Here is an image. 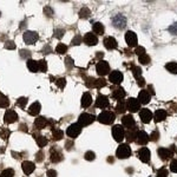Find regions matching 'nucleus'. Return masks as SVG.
<instances>
[{"mask_svg": "<svg viewBox=\"0 0 177 177\" xmlns=\"http://www.w3.org/2000/svg\"><path fill=\"white\" fill-rule=\"evenodd\" d=\"M13 176H14V170L13 169H5L1 172V175H0V177H13Z\"/></svg>", "mask_w": 177, "mask_h": 177, "instance_id": "nucleus-39", "label": "nucleus"}, {"mask_svg": "<svg viewBox=\"0 0 177 177\" xmlns=\"http://www.w3.org/2000/svg\"><path fill=\"white\" fill-rule=\"evenodd\" d=\"M82 43V37L80 36H76L75 38H73V40H72V44L73 45H79Z\"/></svg>", "mask_w": 177, "mask_h": 177, "instance_id": "nucleus-59", "label": "nucleus"}, {"mask_svg": "<svg viewBox=\"0 0 177 177\" xmlns=\"http://www.w3.org/2000/svg\"><path fill=\"white\" fill-rule=\"evenodd\" d=\"M169 32L170 33H172V34H177V23H174L171 26H169Z\"/></svg>", "mask_w": 177, "mask_h": 177, "instance_id": "nucleus-51", "label": "nucleus"}, {"mask_svg": "<svg viewBox=\"0 0 177 177\" xmlns=\"http://www.w3.org/2000/svg\"><path fill=\"white\" fill-rule=\"evenodd\" d=\"M125 41L128 43V45L130 47H135L138 43V39H137V36L136 33L132 31H128L125 33Z\"/></svg>", "mask_w": 177, "mask_h": 177, "instance_id": "nucleus-9", "label": "nucleus"}, {"mask_svg": "<svg viewBox=\"0 0 177 177\" xmlns=\"http://www.w3.org/2000/svg\"><path fill=\"white\" fill-rule=\"evenodd\" d=\"M92 29H93V32L97 33V34H104V31H105L103 24H100V23H93Z\"/></svg>", "mask_w": 177, "mask_h": 177, "instance_id": "nucleus-28", "label": "nucleus"}, {"mask_svg": "<svg viewBox=\"0 0 177 177\" xmlns=\"http://www.w3.org/2000/svg\"><path fill=\"white\" fill-rule=\"evenodd\" d=\"M170 170H171L172 172H176L177 174V160H174V161L171 162V164H170Z\"/></svg>", "mask_w": 177, "mask_h": 177, "instance_id": "nucleus-52", "label": "nucleus"}, {"mask_svg": "<svg viewBox=\"0 0 177 177\" xmlns=\"http://www.w3.org/2000/svg\"><path fill=\"white\" fill-rule=\"evenodd\" d=\"M40 109H41L40 103H39V102H34L31 106L29 108V114L32 116H37L39 112H40Z\"/></svg>", "mask_w": 177, "mask_h": 177, "instance_id": "nucleus-25", "label": "nucleus"}, {"mask_svg": "<svg viewBox=\"0 0 177 177\" xmlns=\"http://www.w3.org/2000/svg\"><path fill=\"white\" fill-rule=\"evenodd\" d=\"M27 67L31 72H38V62H36L33 59H29L27 60Z\"/></svg>", "mask_w": 177, "mask_h": 177, "instance_id": "nucleus-29", "label": "nucleus"}, {"mask_svg": "<svg viewBox=\"0 0 177 177\" xmlns=\"http://www.w3.org/2000/svg\"><path fill=\"white\" fill-rule=\"evenodd\" d=\"M21 167H23L24 172H25L26 175H30V174H32V172L34 171V168H36V165H34L32 162H29V161L24 162Z\"/></svg>", "mask_w": 177, "mask_h": 177, "instance_id": "nucleus-22", "label": "nucleus"}, {"mask_svg": "<svg viewBox=\"0 0 177 177\" xmlns=\"http://www.w3.org/2000/svg\"><path fill=\"white\" fill-rule=\"evenodd\" d=\"M140 108V103L138 102L137 98H129L126 102V109L130 111V112H137Z\"/></svg>", "mask_w": 177, "mask_h": 177, "instance_id": "nucleus-8", "label": "nucleus"}, {"mask_svg": "<svg viewBox=\"0 0 177 177\" xmlns=\"http://www.w3.org/2000/svg\"><path fill=\"white\" fill-rule=\"evenodd\" d=\"M65 64L67 65L69 69H71V67L73 66V60H72V58H71V57H66V59H65Z\"/></svg>", "mask_w": 177, "mask_h": 177, "instance_id": "nucleus-58", "label": "nucleus"}, {"mask_svg": "<svg viewBox=\"0 0 177 177\" xmlns=\"http://www.w3.org/2000/svg\"><path fill=\"white\" fill-rule=\"evenodd\" d=\"M10 135H11V131L8 130V129H2V130L0 131V137L4 139H7L10 137Z\"/></svg>", "mask_w": 177, "mask_h": 177, "instance_id": "nucleus-45", "label": "nucleus"}, {"mask_svg": "<svg viewBox=\"0 0 177 177\" xmlns=\"http://www.w3.org/2000/svg\"><path fill=\"white\" fill-rule=\"evenodd\" d=\"M62 160L63 157L60 152H52V155H51V161L53 162V163H58V162H60Z\"/></svg>", "mask_w": 177, "mask_h": 177, "instance_id": "nucleus-38", "label": "nucleus"}, {"mask_svg": "<svg viewBox=\"0 0 177 177\" xmlns=\"http://www.w3.org/2000/svg\"><path fill=\"white\" fill-rule=\"evenodd\" d=\"M112 90H114L112 91V97L118 102H121L125 97V91H124L123 87H117V89H112Z\"/></svg>", "mask_w": 177, "mask_h": 177, "instance_id": "nucleus-21", "label": "nucleus"}, {"mask_svg": "<svg viewBox=\"0 0 177 177\" xmlns=\"http://www.w3.org/2000/svg\"><path fill=\"white\" fill-rule=\"evenodd\" d=\"M131 71H132L133 76L136 78H139L140 77V75H142V70H140V67H138V66H132Z\"/></svg>", "mask_w": 177, "mask_h": 177, "instance_id": "nucleus-43", "label": "nucleus"}, {"mask_svg": "<svg viewBox=\"0 0 177 177\" xmlns=\"http://www.w3.org/2000/svg\"><path fill=\"white\" fill-rule=\"evenodd\" d=\"M0 16H1V13H0Z\"/></svg>", "mask_w": 177, "mask_h": 177, "instance_id": "nucleus-64", "label": "nucleus"}, {"mask_svg": "<svg viewBox=\"0 0 177 177\" xmlns=\"http://www.w3.org/2000/svg\"><path fill=\"white\" fill-rule=\"evenodd\" d=\"M20 56H21V58H26V59L29 60L31 53H30V51H27V50H21V51H20Z\"/></svg>", "mask_w": 177, "mask_h": 177, "instance_id": "nucleus-50", "label": "nucleus"}, {"mask_svg": "<svg viewBox=\"0 0 177 177\" xmlns=\"http://www.w3.org/2000/svg\"><path fill=\"white\" fill-rule=\"evenodd\" d=\"M157 152H158V156L161 157V160H163V161H168L174 155V151L171 149H167V148H160L157 150Z\"/></svg>", "mask_w": 177, "mask_h": 177, "instance_id": "nucleus-12", "label": "nucleus"}, {"mask_svg": "<svg viewBox=\"0 0 177 177\" xmlns=\"http://www.w3.org/2000/svg\"><path fill=\"white\" fill-rule=\"evenodd\" d=\"M150 100V94L146 90H142L140 92L138 93V102L142 103V104H148Z\"/></svg>", "mask_w": 177, "mask_h": 177, "instance_id": "nucleus-23", "label": "nucleus"}, {"mask_svg": "<svg viewBox=\"0 0 177 177\" xmlns=\"http://www.w3.org/2000/svg\"><path fill=\"white\" fill-rule=\"evenodd\" d=\"M92 103V97L89 92H85L82 97V106L83 108H89Z\"/></svg>", "mask_w": 177, "mask_h": 177, "instance_id": "nucleus-24", "label": "nucleus"}, {"mask_svg": "<svg viewBox=\"0 0 177 177\" xmlns=\"http://www.w3.org/2000/svg\"><path fill=\"white\" fill-rule=\"evenodd\" d=\"M64 136V132H63L60 129H56L53 130V139L54 140H60Z\"/></svg>", "mask_w": 177, "mask_h": 177, "instance_id": "nucleus-35", "label": "nucleus"}, {"mask_svg": "<svg viewBox=\"0 0 177 177\" xmlns=\"http://www.w3.org/2000/svg\"><path fill=\"white\" fill-rule=\"evenodd\" d=\"M154 115L151 114V111L149 109H142V111H139V118L143 123L148 124L151 119H152Z\"/></svg>", "mask_w": 177, "mask_h": 177, "instance_id": "nucleus-13", "label": "nucleus"}, {"mask_svg": "<svg viewBox=\"0 0 177 177\" xmlns=\"http://www.w3.org/2000/svg\"><path fill=\"white\" fill-rule=\"evenodd\" d=\"M17 103H18V105H19L20 108L24 109L25 106H26V103H27V98H25V97H20V98H18Z\"/></svg>", "mask_w": 177, "mask_h": 177, "instance_id": "nucleus-46", "label": "nucleus"}, {"mask_svg": "<svg viewBox=\"0 0 177 177\" xmlns=\"http://www.w3.org/2000/svg\"><path fill=\"white\" fill-rule=\"evenodd\" d=\"M138 157L142 162L148 163V162L150 161V151H149V149L145 148V146L140 148L138 150Z\"/></svg>", "mask_w": 177, "mask_h": 177, "instance_id": "nucleus-16", "label": "nucleus"}, {"mask_svg": "<svg viewBox=\"0 0 177 177\" xmlns=\"http://www.w3.org/2000/svg\"><path fill=\"white\" fill-rule=\"evenodd\" d=\"M97 73L99 75V76H105V75H108L109 71H110V66H109V64L105 60H100L98 64H97Z\"/></svg>", "mask_w": 177, "mask_h": 177, "instance_id": "nucleus-11", "label": "nucleus"}, {"mask_svg": "<svg viewBox=\"0 0 177 177\" xmlns=\"http://www.w3.org/2000/svg\"><path fill=\"white\" fill-rule=\"evenodd\" d=\"M10 105V100L4 94V93L0 92V108H7Z\"/></svg>", "mask_w": 177, "mask_h": 177, "instance_id": "nucleus-31", "label": "nucleus"}, {"mask_svg": "<svg viewBox=\"0 0 177 177\" xmlns=\"http://www.w3.org/2000/svg\"><path fill=\"white\" fill-rule=\"evenodd\" d=\"M136 54H138V57H140V56H143V54H145V48L142 46H138L137 48H136Z\"/></svg>", "mask_w": 177, "mask_h": 177, "instance_id": "nucleus-53", "label": "nucleus"}, {"mask_svg": "<svg viewBox=\"0 0 177 177\" xmlns=\"http://www.w3.org/2000/svg\"><path fill=\"white\" fill-rule=\"evenodd\" d=\"M80 132H82V126H80L78 123L71 124L69 128H67V130H66L67 136L71 137V138H76V137H78V136L80 135Z\"/></svg>", "mask_w": 177, "mask_h": 177, "instance_id": "nucleus-4", "label": "nucleus"}, {"mask_svg": "<svg viewBox=\"0 0 177 177\" xmlns=\"http://www.w3.org/2000/svg\"><path fill=\"white\" fill-rule=\"evenodd\" d=\"M47 124V121L45 117H37L36 118V121H34V125H36V128L37 129H44L45 126H46Z\"/></svg>", "mask_w": 177, "mask_h": 177, "instance_id": "nucleus-26", "label": "nucleus"}, {"mask_svg": "<svg viewBox=\"0 0 177 177\" xmlns=\"http://www.w3.org/2000/svg\"><path fill=\"white\" fill-rule=\"evenodd\" d=\"M148 89H149V91L151 92V94H155V91H154V86L152 85H149L148 86Z\"/></svg>", "mask_w": 177, "mask_h": 177, "instance_id": "nucleus-63", "label": "nucleus"}, {"mask_svg": "<svg viewBox=\"0 0 177 177\" xmlns=\"http://www.w3.org/2000/svg\"><path fill=\"white\" fill-rule=\"evenodd\" d=\"M94 121V116L90 115V114H82L78 118V124L80 126H87Z\"/></svg>", "mask_w": 177, "mask_h": 177, "instance_id": "nucleus-7", "label": "nucleus"}, {"mask_svg": "<svg viewBox=\"0 0 177 177\" xmlns=\"http://www.w3.org/2000/svg\"><path fill=\"white\" fill-rule=\"evenodd\" d=\"M136 135H137V132H135V131H131V129H129L128 133L125 135V138H126V140H128V142L136 140Z\"/></svg>", "mask_w": 177, "mask_h": 177, "instance_id": "nucleus-34", "label": "nucleus"}, {"mask_svg": "<svg viewBox=\"0 0 177 177\" xmlns=\"http://www.w3.org/2000/svg\"><path fill=\"white\" fill-rule=\"evenodd\" d=\"M137 84H138V86H140V87H143L144 85H145V80H144V78H137Z\"/></svg>", "mask_w": 177, "mask_h": 177, "instance_id": "nucleus-60", "label": "nucleus"}, {"mask_svg": "<svg viewBox=\"0 0 177 177\" xmlns=\"http://www.w3.org/2000/svg\"><path fill=\"white\" fill-rule=\"evenodd\" d=\"M23 38H24V41H25L27 45H33V44L38 40L39 36L38 33L34 31H26L24 33Z\"/></svg>", "mask_w": 177, "mask_h": 177, "instance_id": "nucleus-5", "label": "nucleus"}, {"mask_svg": "<svg viewBox=\"0 0 177 177\" xmlns=\"http://www.w3.org/2000/svg\"><path fill=\"white\" fill-rule=\"evenodd\" d=\"M154 118L156 122H162V121H164V119L167 118V112H165L164 110H157V111L155 112Z\"/></svg>", "mask_w": 177, "mask_h": 177, "instance_id": "nucleus-27", "label": "nucleus"}, {"mask_svg": "<svg viewBox=\"0 0 177 177\" xmlns=\"http://www.w3.org/2000/svg\"><path fill=\"white\" fill-rule=\"evenodd\" d=\"M36 137V140H37V143H38V145L40 148H44V146L47 144V138L46 137H44V136H41V135H39V136H34Z\"/></svg>", "mask_w": 177, "mask_h": 177, "instance_id": "nucleus-33", "label": "nucleus"}, {"mask_svg": "<svg viewBox=\"0 0 177 177\" xmlns=\"http://www.w3.org/2000/svg\"><path fill=\"white\" fill-rule=\"evenodd\" d=\"M138 60L142 65H146V64H149V62H150V57H149L148 54H143V56L139 57Z\"/></svg>", "mask_w": 177, "mask_h": 177, "instance_id": "nucleus-40", "label": "nucleus"}, {"mask_svg": "<svg viewBox=\"0 0 177 177\" xmlns=\"http://www.w3.org/2000/svg\"><path fill=\"white\" fill-rule=\"evenodd\" d=\"M96 106L99 109H105L109 106V99L104 94H99L96 99Z\"/></svg>", "mask_w": 177, "mask_h": 177, "instance_id": "nucleus-18", "label": "nucleus"}, {"mask_svg": "<svg viewBox=\"0 0 177 177\" xmlns=\"http://www.w3.org/2000/svg\"><path fill=\"white\" fill-rule=\"evenodd\" d=\"M44 12H45V14L48 17H52L53 16V10L50 7V6H46V7L44 8Z\"/></svg>", "mask_w": 177, "mask_h": 177, "instance_id": "nucleus-56", "label": "nucleus"}, {"mask_svg": "<svg viewBox=\"0 0 177 177\" xmlns=\"http://www.w3.org/2000/svg\"><path fill=\"white\" fill-rule=\"evenodd\" d=\"M63 36H64V30H56L54 31V37L58 39L63 38Z\"/></svg>", "mask_w": 177, "mask_h": 177, "instance_id": "nucleus-57", "label": "nucleus"}, {"mask_svg": "<svg viewBox=\"0 0 177 177\" xmlns=\"http://www.w3.org/2000/svg\"><path fill=\"white\" fill-rule=\"evenodd\" d=\"M158 137H160V133H158V131H154V132L150 135L149 139H151L152 142H156V140H158Z\"/></svg>", "mask_w": 177, "mask_h": 177, "instance_id": "nucleus-49", "label": "nucleus"}, {"mask_svg": "<svg viewBox=\"0 0 177 177\" xmlns=\"http://www.w3.org/2000/svg\"><path fill=\"white\" fill-rule=\"evenodd\" d=\"M4 118H5L4 121H5V123L6 124H12V123H14V122H17L18 115L16 114V111H13V110H7Z\"/></svg>", "mask_w": 177, "mask_h": 177, "instance_id": "nucleus-15", "label": "nucleus"}, {"mask_svg": "<svg viewBox=\"0 0 177 177\" xmlns=\"http://www.w3.org/2000/svg\"><path fill=\"white\" fill-rule=\"evenodd\" d=\"M112 24H114L115 27L122 30V29H124V27L126 26V18H125L123 14H116V16L112 18Z\"/></svg>", "mask_w": 177, "mask_h": 177, "instance_id": "nucleus-6", "label": "nucleus"}, {"mask_svg": "<svg viewBox=\"0 0 177 177\" xmlns=\"http://www.w3.org/2000/svg\"><path fill=\"white\" fill-rule=\"evenodd\" d=\"M5 47L7 48V50H14L16 48V44L13 43V41H6V44H5Z\"/></svg>", "mask_w": 177, "mask_h": 177, "instance_id": "nucleus-54", "label": "nucleus"}, {"mask_svg": "<svg viewBox=\"0 0 177 177\" xmlns=\"http://www.w3.org/2000/svg\"><path fill=\"white\" fill-rule=\"evenodd\" d=\"M56 83H57V85H58L60 89H63V87L65 86V84H66V80H65L64 78H59V79H57Z\"/></svg>", "mask_w": 177, "mask_h": 177, "instance_id": "nucleus-55", "label": "nucleus"}, {"mask_svg": "<svg viewBox=\"0 0 177 177\" xmlns=\"http://www.w3.org/2000/svg\"><path fill=\"white\" fill-rule=\"evenodd\" d=\"M122 124H123L125 128H128V129H131V128L135 125V119H133L132 115L124 116L123 118H122Z\"/></svg>", "mask_w": 177, "mask_h": 177, "instance_id": "nucleus-20", "label": "nucleus"}, {"mask_svg": "<svg viewBox=\"0 0 177 177\" xmlns=\"http://www.w3.org/2000/svg\"><path fill=\"white\" fill-rule=\"evenodd\" d=\"M38 70L40 72H46L47 71V63L44 59H41V60L38 62Z\"/></svg>", "mask_w": 177, "mask_h": 177, "instance_id": "nucleus-36", "label": "nucleus"}, {"mask_svg": "<svg viewBox=\"0 0 177 177\" xmlns=\"http://www.w3.org/2000/svg\"><path fill=\"white\" fill-rule=\"evenodd\" d=\"M94 83H96V79L94 78H87V80H85V85L87 87H94Z\"/></svg>", "mask_w": 177, "mask_h": 177, "instance_id": "nucleus-48", "label": "nucleus"}, {"mask_svg": "<svg viewBox=\"0 0 177 177\" xmlns=\"http://www.w3.org/2000/svg\"><path fill=\"white\" fill-rule=\"evenodd\" d=\"M83 41L86 45H89V46H93V45H97L98 39H97V37L93 33H86L84 36V38H83Z\"/></svg>", "mask_w": 177, "mask_h": 177, "instance_id": "nucleus-17", "label": "nucleus"}, {"mask_svg": "<svg viewBox=\"0 0 177 177\" xmlns=\"http://www.w3.org/2000/svg\"><path fill=\"white\" fill-rule=\"evenodd\" d=\"M84 158L86 161H93V160L96 158V155H94L93 151H87V152H85Z\"/></svg>", "mask_w": 177, "mask_h": 177, "instance_id": "nucleus-44", "label": "nucleus"}, {"mask_svg": "<svg viewBox=\"0 0 177 177\" xmlns=\"http://www.w3.org/2000/svg\"><path fill=\"white\" fill-rule=\"evenodd\" d=\"M66 51H67V46H66L65 44H59L58 46L56 47V52L59 53V54L66 53Z\"/></svg>", "mask_w": 177, "mask_h": 177, "instance_id": "nucleus-37", "label": "nucleus"}, {"mask_svg": "<svg viewBox=\"0 0 177 177\" xmlns=\"http://www.w3.org/2000/svg\"><path fill=\"white\" fill-rule=\"evenodd\" d=\"M43 152H39V154H37V161L38 162H41L43 161V158H44V157H43Z\"/></svg>", "mask_w": 177, "mask_h": 177, "instance_id": "nucleus-62", "label": "nucleus"}, {"mask_svg": "<svg viewBox=\"0 0 177 177\" xmlns=\"http://www.w3.org/2000/svg\"><path fill=\"white\" fill-rule=\"evenodd\" d=\"M165 69L168 70L169 72L171 73H177V63H174V62H170L168 64H165Z\"/></svg>", "mask_w": 177, "mask_h": 177, "instance_id": "nucleus-32", "label": "nucleus"}, {"mask_svg": "<svg viewBox=\"0 0 177 177\" xmlns=\"http://www.w3.org/2000/svg\"><path fill=\"white\" fill-rule=\"evenodd\" d=\"M116 156L121 160H125V158H129L131 156V149L128 144H121L117 149V152Z\"/></svg>", "mask_w": 177, "mask_h": 177, "instance_id": "nucleus-1", "label": "nucleus"}, {"mask_svg": "<svg viewBox=\"0 0 177 177\" xmlns=\"http://www.w3.org/2000/svg\"><path fill=\"white\" fill-rule=\"evenodd\" d=\"M105 85H106V80H105V79H103V78L96 79L94 87H97V89H100V87H103V86H105Z\"/></svg>", "mask_w": 177, "mask_h": 177, "instance_id": "nucleus-41", "label": "nucleus"}, {"mask_svg": "<svg viewBox=\"0 0 177 177\" xmlns=\"http://www.w3.org/2000/svg\"><path fill=\"white\" fill-rule=\"evenodd\" d=\"M112 137L115 138L116 142H122L125 138V132H124L123 126L114 125V128H112Z\"/></svg>", "mask_w": 177, "mask_h": 177, "instance_id": "nucleus-3", "label": "nucleus"}, {"mask_svg": "<svg viewBox=\"0 0 177 177\" xmlns=\"http://www.w3.org/2000/svg\"><path fill=\"white\" fill-rule=\"evenodd\" d=\"M47 177H57L56 170H47Z\"/></svg>", "mask_w": 177, "mask_h": 177, "instance_id": "nucleus-61", "label": "nucleus"}, {"mask_svg": "<svg viewBox=\"0 0 177 177\" xmlns=\"http://www.w3.org/2000/svg\"><path fill=\"white\" fill-rule=\"evenodd\" d=\"M169 175V172H168V170L164 169V168H162L157 171V177H168Z\"/></svg>", "mask_w": 177, "mask_h": 177, "instance_id": "nucleus-47", "label": "nucleus"}, {"mask_svg": "<svg viewBox=\"0 0 177 177\" xmlns=\"http://www.w3.org/2000/svg\"><path fill=\"white\" fill-rule=\"evenodd\" d=\"M117 112L118 114H124V111L126 110V106H125V104L123 103V100H121V102H118V105H117Z\"/></svg>", "mask_w": 177, "mask_h": 177, "instance_id": "nucleus-42", "label": "nucleus"}, {"mask_svg": "<svg viewBox=\"0 0 177 177\" xmlns=\"http://www.w3.org/2000/svg\"><path fill=\"white\" fill-rule=\"evenodd\" d=\"M136 142L138 143L139 145H145L146 143L149 142V136H148V133L145 131H137Z\"/></svg>", "mask_w": 177, "mask_h": 177, "instance_id": "nucleus-14", "label": "nucleus"}, {"mask_svg": "<svg viewBox=\"0 0 177 177\" xmlns=\"http://www.w3.org/2000/svg\"><path fill=\"white\" fill-rule=\"evenodd\" d=\"M109 80H110L112 84H116V85L121 84V83L123 82V73H122L121 71H114V72L110 73Z\"/></svg>", "mask_w": 177, "mask_h": 177, "instance_id": "nucleus-10", "label": "nucleus"}, {"mask_svg": "<svg viewBox=\"0 0 177 177\" xmlns=\"http://www.w3.org/2000/svg\"><path fill=\"white\" fill-rule=\"evenodd\" d=\"M104 46L106 47L108 50H114V48H117L118 44H117V40H116L114 37H106L104 38Z\"/></svg>", "mask_w": 177, "mask_h": 177, "instance_id": "nucleus-19", "label": "nucleus"}, {"mask_svg": "<svg viewBox=\"0 0 177 177\" xmlns=\"http://www.w3.org/2000/svg\"><path fill=\"white\" fill-rule=\"evenodd\" d=\"M115 119H116L115 114L111 112V111H103V112L98 116V121H99L102 124H112Z\"/></svg>", "mask_w": 177, "mask_h": 177, "instance_id": "nucleus-2", "label": "nucleus"}, {"mask_svg": "<svg viewBox=\"0 0 177 177\" xmlns=\"http://www.w3.org/2000/svg\"><path fill=\"white\" fill-rule=\"evenodd\" d=\"M90 16H91V11L87 7H83L79 11V17L82 19H87V18H90Z\"/></svg>", "mask_w": 177, "mask_h": 177, "instance_id": "nucleus-30", "label": "nucleus"}]
</instances>
